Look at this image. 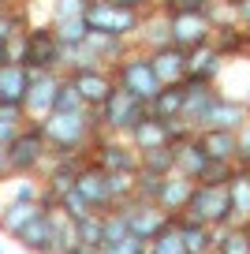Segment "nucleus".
Instances as JSON below:
<instances>
[{"label": "nucleus", "mask_w": 250, "mask_h": 254, "mask_svg": "<svg viewBox=\"0 0 250 254\" xmlns=\"http://www.w3.org/2000/svg\"><path fill=\"white\" fill-rule=\"evenodd\" d=\"M8 64H11V45L0 41V67H8Z\"/></svg>", "instance_id": "nucleus-43"}, {"label": "nucleus", "mask_w": 250, "mask_h": 254, "mask_svg": "<svg viewBox=\"0 0 250 254\" xmlns=\"http://www.w3.org/2000/svg\"><path fill=\"white\" fill-rule=\"evenodd\" d=\"M172 150H176V172L187 176V180H198V172H202L205 161H209V157H205V150L198 146V138L190 135V138H183V142H176Z\"/></svg>", "instance_id": "nucleus-27"}, {"label": "nucleus", "mask_w": 250, "mask_h": 254, "mask_svg": "<svg viewBox=\"0 0 250 254\" xmlns=\"http://www.w3.org/2000/svg\"><path fill=\"white\" fill-rule=\"evenodd\" d=\"M112 75H116V86L127 90L131 97H138V101H153L157 90H161V82H157L153 67H149V56L138 53V49H131V53L124 56V60L112 67Z\"/></svg>", "instance_id": "nucleus-5"}, {"label": "nucleus", "mask_w": 250, "mask_h": 254, "mask_svg": "<svg viewBox=\"0 0 250 254\" xmlns=\"http://www.w3.org/2000/svg\"><path fill=\"white\" fill-rule=\"evenodd\" d=\"M49 30H53V38L60 41V49H71V45H82L86 41V19H63V23H49Z\"/></svg>", "instance_id": "nucleus-31"}, {"label": "nucleus", "mask_w": 250, "mask_h": 254, "mask_svg": "<svg viewBox=\"0 0 250 254\" xmlns=\"http://www.w3.org/2000/svg\"><path fill=\"white\" fill-rule=\"evenodd\" d=\"M116 209L127 217V228H131V236L142 239V243H153V239L161 236L164 228H172V217L164 213L161 206L146 202V198H127L124 206H116Z\"/></svg>", "instance_id": "nucleus-8"}, {"label": "nucleus", "mask_w": 250, "mask_h": 254, "mask_svg": "<svg viewBox=\"0 0 250 254\" xmlns=\"http://www.w3.org/2000/svg\"><path fill=\"white\" fill-rule=\"evenodd\" d=\"M190 194H194V180H187L180 172H168L161 180V187H157V194H153V206H161L168 217H180L187 209Z\"/></svg>", "instance_id": "nucleus-17"}, {"label": "nucleus", "mask_w": 250, "mask_h": 254, "mask_svg": "<svg viewBox=\"0 0 250 254\" xmlns=\"http://www.w3.org/2000/svg\"><path fill=\"white\" fill-rule=\"evenodd\" d=\"M8 176H11V168H8V150L0 146V180H8Z\"/></svg>", "instance_id": "nucleus-42"}, {"label": "nucleus", "mask_w": 250, "mask_h": 254, "mask_svg": "<svg viewBox=\"0 0 250 254\" xmlns=\"http://www.w3.org/2000/svg\"><path fill=\"white\" fill-rule=\"evenodd\" d=\"M15 4H26V0H15Z\"/></svg>", "instance_id": "nucleus-47"}, {"label": "nucleus", "mask_w": 250, "mask_h": 254, "mask_svg": "<svg viewBox=\"0 0 250 254\" xmlns=\"http://www.w3.org/2000/svg\"><path fill=\"white\" fill-rule=\"evenodd\" d=\"M131 236V228H127V217L120 213V209H109V213H101V247H112L120 243V239Z\"/></svg>", "instance_id": "nucleus-33"}, {"label": "nucleus", "mask_w": 250, "mask_h": 254, "mask_svg": "<svg viewBox=\"0 0 250 254\" xmlns=\"http://www.w3.org/2000/svg\"><path fill=\"white\" fill-rule=\"evenodd\" d=\"M146 109H149V116L164 120V124L180 120V112H183V86H161L157 97L146 105Z\"/></svg>", "instance_id": "nucleus-29"}, {"label": "nucleus", "mask_w": 250, "mask_h": 254, "mask_svg": "<svg viewBox=\"0 0 250 254\" xmlns=\"http://www.w3.org/2000/svg\"><path fill=\"white\" fill-rule=\"evenodd\" d=\"M86 105H82V97L75 94V86H71V79L63 75V82H60V90H56V109L53 112H82Z\"/></svg>", "instance_id": "nucleus-37"}, {"label": "nucleus", "mask_w": 250, "mask_h": 254, "mask_svg": "<svg viewBox=\"0 0 250 254\" xmlns=\"http://www.w3.org/2000/svg\"><path fill=\"white\" fill-rule=\"evenodd\" d=\"M90 165L105 172H138V153L124 135H101L90 146Z\"/></svg>", "instance_id": "nucleus-9"}, {"label": "nucleus", "mask_w": 250, "mask_h": 254, "mask_svg": "<svg viewBox=\"0 0 250 254\" xmlns=\"http://www.w3.org/2000/svg\"><path fill=\"white\" fill-rule=\"evenodd\" d=\"M109 4H116V8H131V11H138V15H142V11L153 8L157 0H109Z\"/></svg>", "instance_id": "nucleus-41"}, {"label": "nucleus", "mask_w": 250, "mask_h": 254, "mask_svg": "<svg viewBox=\"0 0 250 254\" xmlns=\"http://www.w3.org/2000/svg\"><path fill=\"white\" fill-rule=\"evenodd\" d=\"M8 4H15V0H0V8H8Z\"/></svg>", "instance_id": "nucleus-44"}, {"label": "nucleus", "mask_w": 250, "mask_h": 254, "mask_svg": "<svg viewBox=\"0 0 250 254\" xmlns=\"http://www.w3.org/2000/svg\"><path fill=\"white\" fill-rule=\"evenodd\" d=\"M0 254H8V251H4V243H0Z\"/></svg>", "instance_id": "nucleus-46"}, {"label": "nucleus", "mask_w": 250, "mask_h": 254, "mask_svg": "<svg viewBox=\"0 0 250 254\" xmlns=\"http://www.w3.org/2000/svg\"><path fill=\"white\" fill-rule=\"evenodd\" d=\"M138 172L164 180L168 172H176V150H172V146H157V150L138 153Z\"/></svg>", "instance_id": "nucleus-30"}, {"label": "nucleus", "mask_w": 250, "mask_h": 254, "mask_svg": "<svg viewBox=\"0 0 250 254\" xmlns=\"http://www.w3.org/2000/svg\"><path fill=\"white\" fill-rule=\"evenodd\" d=\"M82 19H86L90 34H109V38H124V41H131L134 30H138V23H142L138 11L116 8L109 0H90L86 11H82Z\"/></svg>", "instance_id": "nucleus-4"}, {"label": "nucleus", "mask_w": 250, "mask_h": 254, "mask_svg": "<svg viewBox=\"0 0 250 254\" xmlns=\"http://www.w3.org/2000/svg\"><path fill=\"white\" fill-rule=\"evenodd\" d=\"M26 86H30V71H26L23 64H8V67H0V105H8V109H23Z\"/></svg>", "instance_id": "nucleus-21"}, {"label": "nucleus", "mask_w": 250, "mask_h": 254, "mask_svg": "<svg viewBox=\"0 0 250 254\" xmlns=\"http://www.w3.org/2000/svg\"><path fill=\"white\" fill-rule=\"evenodd\" d=\"M205 4H213V0H205Z\"/></svg>", "instance_id": "nucleus-48"}, {"label": "nucleus", "mask_w": 250, "mask_h": 254, "mask_svg": "<svg viewBox=\"0 0 250 254\" xmlns=\"http://www.w3.org/2000/svg\"><path fill=\"white\" fill-rule=\"evenodd\" d=\"M198 146L205 150L209 161H232L235 165V131H220V127H205L198 131Z\"/></svg>", "instance_id": "nucleus-24"}, {"label": "nucleus", "mask_w": 250, "mask_h": 254, "mask_svg": "<svg viewBox=\"0 0 250 254\" xmlns=\"http://www.w3.org/2000/svg\"><path fill=\"white\" fill-rule=\"evenodd\" d=\"M146 247H149V243L127 236V239H120V243H112V247H97L94 254H146Z\"/></svg>", "instance_id": "nucleus-40"}, {"label": "nucleus", "mask_w": 250, "mask_h": 254, "mask_svg": "<svg viewBox=\"0 0 250 254\" xmlns=\"http://www.w3.org/2000/svg\"><path fill=\"white\" fill-rule=\"evenodd\" d=\"M224 67H228V60L213 49V41H205V45L187 53V79L183 82H209V86H217Z\"/></svg>", "instance_id": "nucleus-16"}, {"label": "nucleus", "mask_w": 250, "mask_h": 254, "mask_svg": "<svg viewBox=\"0 0 250 254\" xmlns=\"http://www.w3.org/2000/svg\"><path fill=\"white\" fill-rule=\"evenodd\" d=\"M38 213H41V202H15V206H0V236H4V239H15Z\"/></svg>", "instance_id": "nucleus-25"}, {"label": "nucleus", "mask_w": 250, "mask_h": 254, "mask_svg": "<svg viewBox=\"0 0 250 254\" xmlns=\"http://www.w3.org/2000/svg\"><path fill=\"white\" fill-rule=\"evenodd\" d=\"M183 217L205 224V228H224V224H232V198H228V183H224V187H198V183H194V194H190Z\"/></svg>", "instance_id": "nucleus-6"}, {"label": "nucleus", "mask_w": 250, "mask_h": 254, "mask_svg": "<svg viewBox=\"0 0 250 254\" xmlns=\"http://www.w3.org/2000/svg\"><path fill=\"white\" fill-rule=\"evenodd\" d=\"M53 254H75V251H53Z\"/></svg>", "instance_id": "nucleus-45"}, {"label": "nucleus", "mask_w": 250, "mask_h": 254, "mask_svg": "<svg viewBox=\"0 0 250 254\" xmlns=\"http://www.w3.org/2000/svg\"><path fill=\"white\" fill-rule=\"evenodd\" d=\"M60 82H63V71H30V86H26V97H23L26 120L41 124V120L56 109V90H60Z\"/></svg>", "instance_id": "nucleus-10"}, {"label": "nucleus", "mask_w": 250, "mask_h": 254, "mask_svg": "<svg viewBox=\"0 0 250 254\" xmlns=\"http://www.w3.org/2000/svg\"><path fill=\"white\" fill-rule=\"evenodd\" d=\"M11 64H23L26 71H63V49L49 26H30L26 34L8 41Z\"/></svg>", "instance_id": "nucleus-2"}, {"label": "nucleus", "mask_w": 250, "mask_h": 254, "mask_svg": "<svg viewBox=\"0 0 250 254\" xmlns=\"http://www.w3.org/2000/svg\"><path fill=\"white\" fill-rule=\"evenodd\" d=\"M228 198H232V224H250V180L243 168L228 180Z\"/></svg>", "instance_id": "nucleus-28"}, {"label": "nucleus", "mask_w": 250, "mask_h": 254, "mask_svg": "<svg viewBox=\"0 0 250 254\" xmlns=\"http://www.w3.org/2000/svg\"><path fill=\"white\" fill-rule=\"evenodd\" d=\"M247 116H250V109L243 101H235V97H220L217 94V101H213V109H209V116H205V127H220V131H239L243 124H247ZM202 127V131H205Z\"/></svg>", "instance_id": "nucleus-20"}, {"label": "nucleus", "mask_w": 250, "mask_h": 254, "mask_svg": "<svg viewBox=\"0 0 250 254\" xmlns=\"http://www.w3.org/2000/svg\"><path fill=\"white\" fill-rule=\"evenodd\" d=\"M235 168H250V116L235 131Z\"/></svg>", "instance_id": "nucleus-39"}, {"label": "nucleus", "mask_w": 250, "mask_h": 254, "mask_svg": "<svg viewBox=\"0 0 250 254\" xmlns=\"http://www.w3.org/2000/svg\"><path fill=\"white\" fill-rule=\"evenodd\" d=\"M26 124H30V120H26L23 109H8V105H0V146H11V142H15V135L23 131Z\"/></svg>", "instance_id": "nucleus-32"}, {"label": "nucleus", "mask_w": 250, "mask_h": 254, "mask_svg": "<svg viewBox=\"0 0 250 254\" xmlns=\"http://www.w3.org/2000/svg\"><path fill=\"white\" fill-rule=\"evenodd\" d=\"M15 243L23 247L26 254H53L56 251V217H53V209H41L15 236Z\"/></svg>", "instance_id": "nucleus-15"}, {"label": "nucleus", "mask_w": 250, "mask_h": 254, "mask_svg": "<svg viewBox=\"0 0 250 254\" xmlns=\"http://www.w3.org/2000/svg\"><path fill=\"white\" fill-rule=\"evenodd\" d=\"M146 56H149V67H153L161 86H183V79H187V53L183 49L164 45L157 53H146Z\"/></svg>", "instance_id": "nucleus-18"}, {"label": "nucleus", "mask_w": 250, "mask_h": 254, "mask_svg": "<svg viewBox=\"0 0 250 254\" xmlns=\"http://www.w3.org/2000/svg\"><path fill=\"white\" fill-rule=\"evenodd\" d=\"M78 194V198L86 202L90 213H109L112 209V194H109V180H105V168L97 165H86V168H78L75 176V187H71Z\"/></svg>", "instance_id": "nucleus-14"}, {"label": "nucleus", "mask_w": 250, "mask_h": 254, "mask_svg": "<svg viewBox=\"0 0 250 254\" xmlns=\"http://www.w3.org/2000/svg\"><path fill=\"white\" fill-rule=\"evenodd\" d=\"M213 41V23L205 11H176L172 15V45L190 53V49Z\"/></svg>", "instance_id": "nucleus-13"}, {"label": "nucleus", "mask_w": 250, "mask_h": 254, "mask_svg": "<svg viewBox=\"0 0 250 254\" xmlns=\"http://www.w3.org/2000/svg\"><path fill=\"white\" fill-rule=\"evenodd\" d=\"M131 45L138 49V53H157V49L172 45V15L164 8H157V4L149 11H142V23H138V30H134Z\"/></svg>", "instance_id": "nucleus-12"}, {"label": "nucleus", "mask_w": 250, "mask_h": 254, "mask_svg": "<svg viewBox=\"0 0 250 254\" xmlns=\"http://www.w3.org/2000/svg\"><path fill=\"white\" fill-rule=\"evenodd\" d=\"M209 254H250V224L213 228V251Z\"/></svg>", "instance_id": "nucleus-26"}, {"label": "nucleus", "mask_w": 250, "mask_h": 254, "mask_svg": "<svg viewBox=\"0 0 250 254\" xmlns=\"http://www.w3.org/2000/svg\"><path fill=\"white\" fill-rule=\"evenodd\" d=\"M172 228L180 232V239H183V251L187 254H209L213 251V228H205V224H198V221H190V217H172Z\"/></svg>", "instance_id": "nucleus-23"}, {"label": "nucleus", "mask_w": 250, "mask_h": 254, "mask_svg": "<svg viewBox=\"0 0 250 254\" xmlns=\"http://www.w3.org/2000/svg\"><path fill=\"white\" fill-rule=\"evenodd\" d=\"M41 135H45L49 153H86L94 146V138H101V120L94 109L82 112H49L41 120Z\"/></svg>", "instance_id": "nucleus-1"}, {"label": "nucleus", "mask_w": 250, "mask_h": 254, "mask_svg": "<svg viewBox=\"0 0 250 254\" xmlns=\"http://www.w3.org/2000/svg\"><path fill=\"white\" fill-rule=\"evenodd\" d=\"M75 236H78V247H101V213H90L82 221H75Z\"/></svg>", "instance_id": "nucleus-35"}, {"label": "nucleus", "mask_w": 250, "mask_h": 254, "mask_svg": "<svg viewBox=\"0 0 250 254\" xmlns=\"http://www.w3.org/2000/svg\"><path fill=\"white\" fill-rule=\"evenodd\" d=\"M4 150H8L11 176H41V168L49 161V146H45V135H41V124H34V120L15 135V142L4 146Z\"/></svg>", "instance_id": "nucleus-3"}, {"label": "nucleus", "mask_w": 250, "mask_h": 254, "mask_svg": "<svg viewBox=\"0 0 250 254\" xmlns=\"http://www.w3.org/2000/svg\"><path fill=\"white\" fill-rule=\"evenodd\" d=\"M41 180L38 176H8L0 180V206H15V202H41Z\"/></svg>", "instance_id": "nucleus-22"}, {"label": "nucleus", "mask_w": 250, "mask_h": 254, "mask_svg": "<svg viewBox=\"0 0 250 254\" xmlns=\"http://www.w3.org/2000/svg\"><path fill=\"white\" fill-rule=\"evenodd\" d=\"M97 120H101V135H127L134 124H138L142 116H146V101H138V97H131L127 90H112L109 101L101 105V109H94Z\"/></svg>", "instance_id": "nucleus-7"}, {"label": "nucleus", "mask_w": 250, "mask_h": 254, "mask_svg": "<svg viewBox=\"0 0 250 254\" xmlns=\"http://www.w3.org/2000/svg\"><path fill=\"white\" fill-rule=\"evenodd\" d=\"M235 176V165L232 161H205V168L198 172V187H224L228 180Z\"/></svg>", "instance_id": "nucleus-34"}, {"label": "nucleus", "mask_w": 250, "mask_h": 254, "mask_svg": "<svg viewBox=\"0 0 250 254\" xmlns=\"http://www.w3.org/2000/svg\"><path fill=\"white\" fill-rule=\"evenodd\" d=\"M90 0H49V23H63V19H78L86 11Z\"/></svg>", "instance_id": "nucleus-36"}, {"label": "nucleus", "mask_w": 250, "mask_h": 254, "mask_svg": "<svg viewBox=\"0 0 250 254\" xmlns=\"http://www.w3.org/2000/svg\"><path fill=\"white\" fill-rule=\"evenodd\" d=\"M67 79H71V86H75V94L82 97L86 109H101L109 101V94L116 90L112 67H78V71H67Z\"/></svg>", "instance_id": "nucleus-11"}, {"label": "nucleus", "mask_w": 250, "mask_h": 254, "mask_svg": "<svg viewBox=\"0 0 250 254\" xmlns=\"http://www.w3.org/2000/svg\"><path fill=\"white\" fill-rule=\"evenodd\" d=\"M124 138L134 146V153L157 150V146H172V142H168V124H164V120H157V116H149V112L131 127V131H127Z\"/></svg>", "instance_id": "nucleus-19"}, {"label": "nucleus", "mask_w": 250, "mask_h": 254, "mask_svg": "<svg viewBox=\"0 0 250 254\" xmlns=\"http://www.w3.org/2000/svg\"><path fill=\"white\" fill-rule=\"evenodd\" d=\"M146 251H149V254H187V251H183V239H180V232H176V228H164L161 236L146 247Z\"/></svg>", "instance_id": "nucleus-38"}]
</instances>
